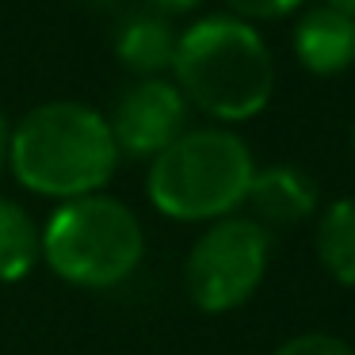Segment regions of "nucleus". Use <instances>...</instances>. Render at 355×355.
Segmentation results:
<instances>
[{"mask_svg": "<svg viewBox=\"0 0 355 355\" xmlns=\"http://www.w3.org/2000/svg\"><path fill=\"white\" fill-rule=\"evenodd\" d=\"M42 263L39 218L24 202L0 195V286L24 283Z\"/></svg>", "mask_w": 355, "mask_h": 355, "instance_id": "nucleus-10", "label": "nucleus"}, {"mask_svg": "<svg viewBox=\"0 0 355 355\" xmlns=\"http://www.w3.org/2000/svg\"><path fill=\"white\" fill-rule=\"evenodd\" d=\"M111 126V138L123 161L149 164L157 153L172 146L191 126V107L172 77H146L130 80L119 92L115 107L103 111Z\"/></svg>", "mask_w": 355, "mask_h": 355, "instance_id": "nucleus-6", "label": "nucleus"}, {"mask_svg": "<svg viewBox=\"0 0 355 355\" xmlns=\"http://www.w3.org/2000/svg\"><path fill=\"white\" fill-rule=\"evenodd\" d=\"M119 146L107 115L85 100H46L27 107L8 134V172L27 195L69 202L107 191Z\"/></svg>", "mask_w": 355, "mask_h": 355, "instance_id": "nucleus-1", "label": "nucleus"}, {"mask_svg": "<svg viewBox=\"0 0 355 355\" xmlns=\"http://www.w3.org/2000/svg\"><path fill=\"white\" fill-rule=\"evenodd\" d=\"M256 168L252 149L233 126H187L146 164V199L168 222L210 225L241 214Z\"/></svg>", "mask_w": 355, "mask_h": 355, "instance_id": "nucleus-3", "label": "nucleus"}, {"mask_svg": "<svg viewBox=\"0 0 355 355\" xmlns=\"http://www.w3.org/2000/svg\"><path fill=\"white\" fill-rule=\"evenodd\" d=\"M180 27L172 19L157 16L149 8H134L119 19L111 46H115V62L130 73L134 80L146 77H168L172 58H176Z\"/></svg>", "mask_w": 355, "mask_h": 355, "instance_id": "nucleus-9", "label": "nucleus"}, {"mask_svg": "<svg viewBox=\"0 0 355 355\" xmlns=\"http://www.w3.org/2000/svg\"><path fill=\"white\" fill-rule=\"evenodd\" d=\"M294 58L313 77H340L355 65V16L317 4L294 19L291 31Z\"/></svg>", "mask_w": 355, "mask_h": 355, "instance_id": "nucleus-8", "label": "nucleus"}, {"mask_svg": "<svg viewBox=\"0 0 355 355\" xmlns=\"http://www.w3.org/2000/svg\"><path fill=\"white\" fill-rule=\"evenodd\" d=\"M317 202H321V191H317L313 176L298 164H263V168H256L245 195L248 218L260 222L268 233L302 225L306 218L317 214Z\"/></svg>", "mask_w": 355, "mask_h": 355, "instance_id": "nucleus-7", "label": "nucleus"}, {"mask_svg": "<svg viewBox=\"0 0 355 355\" xmlns=\"http://www.w3.org/2000/svg\"><path fill=\"white\" fill-rule=\"evenodd\" d=\"M271 355H355V347L332 332H298V336L283 340Z\"/></svg>", "mask_w": 355, "mask_h": 355, "instance_id": "nucleus-13", "label": "nucleus"}, {"mask_svg": "<svg viewBox=\"0 0 355 355\" xmlns=\"http://www.w3.org/2000/svg\"><path fill=\"white\" fill-rule=\"evenodd\" d=\"M313 252L332 283L355 286V195L332 199L317 214Z\"/></svg>", "mask_w": 355, "mask_h": 355, "instance_id": "nucleus-11", "label": "nucleus"}, {"mask_svg": "<svg viewBox=\"0 0 355 355\" xmlns=\"http://www.w3.org/2000/svg\"><path fill=\"white\" fill-rule=\"evenodd\" d=\"M146 8L164 16V19H184V16H195L202 8V0H146Z\"/></svg>", "mask_w": 355, "mask_h": 355, "instance_id": "nucleus-14", "label": "nucleus"}, {"mask_svg": "<svg viewBox=\"0 0 355 355\" xmlns=\"http://www.w3.org/2000/svg\"><path fill=\"white\" fill-rule=\"evenodd\" d=\"M271 263V233L248 214L202 225L184 260V291L199 313L222 317L241 309L263 286Z\"/></svg>", "mask_w": 355, "mask_h": 355, "instance_id": "nucleus-5", "label": "nucleus"}, {"mask_svg": "<svg viewBox=\"0 0 355 355\" xmlns=\"http://www.w3.org/2000/svg\"><path fill=\"white\" fill-rule=\"evenodd\" d=\"M225 12L245 24H271V19H286L294 12H302L306 0H222Z\"/></svg>", "mask_w": 355, "mask_h": 355, "instance_id": "nucleus-12", "label": "nucleus"}, {"mask_svg": "<svg viewBox=\"0 0 355 355\" xmlns=\"http://www.w3.org/2000/svg\"><path fill=\"white\" fill-rule=\"evenodd\" d=\"M352 153H355V123H352Z\"/></svg>", "mask_w": 355, "mask_h": 355, "instance_id": "nucleus-18", "label": "nucleus"}, {"mask_svg": "<svg viewBox=\"0 0 355 355\" xmlns=\"http://www.w3.org/2000/svg\"><path fill=\"white\" fill-rule=\"evenodd\" d=\"M168 77L191 111L214 126H241L268 111L275 96V58L256 24L214 12L180 31Z\"/></svg>", "mask_w": 355, "mask_h": 355, "instance_id": "nucleus-2", "label": "nucleus"}, {"mask_svg": "<svg viewBox=\"0 0 355 355\" xmlns=\"http://www.w3.org/2000/svg\"><path fill=\"white\" fill-rule=\"evenodd\" d=\"M42 263L77 291H115L146 260V225L119 195L100 191L54 202L39 222Z\"/></svg>", "mask_w": 355, "mask_h": 355, "instance_id": "nucleus-4", "label": "nucleus"}, {"mask_svg": "<svg viewBox=\"0 0 355 355\" xmlns=\"http://www.w3.org/2000/svg\"><path fill=\"white\" fill-rule=\"evenodd\" d=\"M321 4H329V8L344 12V16H355V0H321Z\"/></svg>", "mask_w": 355, "mask_h": 355, "instance_id": "nucleus-16", "label": "nucleus"}, {"mask_svg": "<svg viewBox=\"0 0 355 355\" xmlns=\"http://www.w3.org/2000/svg\"><path fill=\"white\" fill-rule=\"evenodd\" d=\"M8 134H12V119H8V111L0 107V176L8 172Z\"/></svg>", "mask_w": 355, "mask_h": 355, "instance_id": "nucleus-15", "label": "nucleus"}, {"mask_svg": "<svg viewBox=\"0 0 355 355\" xmlns=\"http://www.w3.org/2000/svg\"><path fill=\"white\" fill-rule=\"evenodd\" d=\"M88 4H96V8H111V4H119V0H88Z\"/></svg>", "mask_w": 355, "mask_h": 355, "instance_id": "nucleus-17", "label": "nucleus"}]
</instances>
